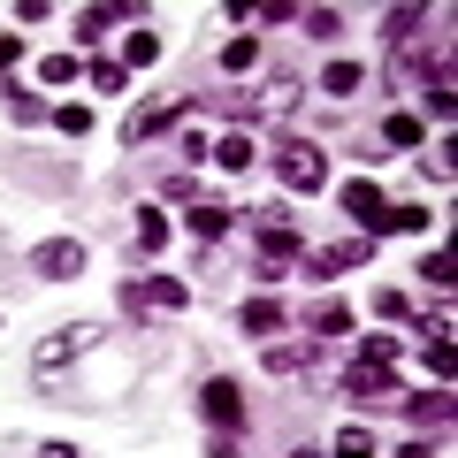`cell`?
I'll use <instances>...</instances> for the list:
<instances>
[{
  "label": "cell",
  "mask_w": 458,
  "mask_h": 458,
  "mask_svg": "<svg viewBox=\"0 0 458 458\" xmlns=\"http://www.w3.org/2000/svg\"><path fill=\"white\" fill-rule=\"evenodd\" d=\"M123 306H146V313H183V306H191V291H183V276H138V283H123Z\"/></svg>",
  "instance_id": "obj_1"
},
{
  "label": "cell",
  "mask_w": 458,
  "mask_h": 458,
  "mask_svg": "<svg viewBox=\"0 0 458 458\" xmlns=\"http://www.w3.org/2000/svg\"><path fill=\"white\" fill-rule=\"evenodd\" d=\"M199 412H207L214 436H237V428H245V390H237V382H207V390H199Z\"/></svg>",
  "instance_id": "obj_2"
},
{
  "label": "cell",
  "mask_w": 458,
  "mask_h": 458,
  "mask_svg": "<svg viewBox=\"0 0 458 458\" xmlns=\"http://www.w3.org/2000/svg\"><path fill=\"white\" fill-rule=\"evenodd\" d=\"M283 183H291V191H321L328 183V161H321V146H283Z\"/></svg>",
  "instance_id": "obj_3"
},
{
  "label": "cell",
  "mask_w": 458,
  "mask_h": 458,
  "mask_svg": "<svg viewBox=\"0 0 458 458\" xmlns=\"http://www.w3.org/2000/svg\"><path fill=\"white\" fill-rule=\"evenodd\" d=\"M31 267H38L47 283H69V276L84 267V245H77V237H54V245H38V252H31Z\"/></svg>",
  "instance_id": "obj_4"
},
{
  "label": "cell",
  "mask_w": 458,
  "mask_h": 458,
  "mask_svg": "<svg viewBox=\"0 0 458 458\" xmlns=\"http://www.w3.org/2000/svg\"><path fill=\"white\" fill-rule=\"evenodd\" d=\"M344 214H352L367 237L382 229V191H375V176H352V183H344Z\"/></svg>",
  "instance_id": "obj_5"
},
{
  "label": "cell",
  "mask_w": 458,
  "mask_h": 458,
  "mask_svg": "<svg viewBox=\"0 0 458 458\" xmlns=\"http://www.w3.org/2000/svg\"><path fill=\"white\" fill-rule=\"evenodd\" d=\"M237 328H245V336H276V328H283V306H276V298H252V306L237 313Z\"/></svg>",
  "instance_id": "obj_6"
},
{
  "label": "cell",
  "mask_w": 458,
  "mask_h": 458,
  "mask_svg": "<svg viewBox=\"0 0 458 458\" xmlns=\"http://www.w3.org/2000/svg\"><path fill=\"white\" fill-rule=\"evenodd\" d=\"M360 84H367V69H360V62H328V69H321V92H328V99H352Z\"/></svg>",
  "instance_id": "obj_7"
},
{
  "label": "cell",
  "mask_w": 458,
  "mask_h": 458,
  "mask_svg": "<svg viewBox=\"0 0 458 458\" xmlns=\"http://www.w3.org/2000/svg\"><path fill=\"white\" fill-rule=\"evenodd\" d=\"M352 397H360V405H375V397H397L390 367H360V375H352Z\"/></svg>",
  "instance_id": "obj_8"
},
{
  "label": "cell",
  "mask_w": 458,
  "mask_h": 458,
  "mask_svg": "<svg viewBox=\"0 0 458 458\" xmlns=\"http://www.w3.org/2000/svg\"><path fill=\"white\" fill-rule=\"evenodd\" d=\"M161 245H168V214L146 207V214H138V252H161Z\"/></svg>",
  "instance_id": "obj_9"
},
{
  "label": "cell",
  "mask_w": 458,
  "mask_h": 458,
  "mask_svg": "<svg viewBox=\"0 0 458 458\" xmlns=\"http://www.w3.org/2000/svg\"><path fill=\"white\" fill-rule=\"evenodd\" d=\"M382 138H390V146H420L428 123H420V114H390V123H382Z\"/></svg>",
  "instance_id": "obj_10"
},
{
  "label": "cell",
  "mask_w": 458,
  "mask_h": 458,
  "mask_svg": "<svg viewBox=\"0 0 458 458\" xmlns=\"http://www.w3.org/2000/svg\"><path fill=\"white\" fill-rule=\"evenodd\" d=\"M298 367H313V344H283V352H267V375H298Z\"/></svg>",
  "instance_id": "obj_11"
},
{
  "label": "cell",
  "mask_w": 458,
  "mask_h": 458,
  "mask_svg": "<svg viewBox=\"0 0 458 458\" xmlns=\"http://www.w3.org/2000/svg\"><path fill=\"white\" fill-rule=\"evenodd\" d=\"M123 62H131V69L161 62V38H153V31H131V38H123Z\"/></svg>",
  "instance_id": "obj_12"
},
{
  "label": "cell",
  "mask_w": 458,
  "mask_h": 458,
  "mask_svg": "<svg viewBox=\"0 0 458 458\" xmlns=\"http://www.w3.org/2000/svg\"><path fill=\"white\" fill-rule=\"evenodd\" d=\"M84 69H77V54H47V62H38V84H77Z\"/></svg>",
  "instance_id": "obj_13"
},
{
  "label": "cell",
  "mask_w": 458,
  "mask_h": 458,
  "mask_svg": "<svg viewBox=\"0 0 458 458\" xmlns=\"http://www.w3.org/2000/svg\"><path fill=\"white\" fill-rule=\"evenodd\" d=\"M214 161H222V168H252V138H245V131H229L222 146H214Z\"/></svg>",
  "instance_id": "obj_14"
},
{
  "label": "cell",
  "mask_w": 458,
  "mask_h": 458,
  "mask_svg": "<svg viewBox=\"0 0 458 458\" xmlns=\"http://www.w3.org/2000/svg\"><path fill=\"white\" fill-rule=\"evenodd\" d=\"M84 77H92L99 92H131V69H123V62H92V69H84Z\"/></svg>",
  "instance_id": "obj_15"
},
{
  "label": "cell",
  "mask_w": 458,
  "mask_h": 458,
  "mask_svg": "<svg viewBox=\"0 0 458 458\" xmlns=\"http://www.w3.org/2000/svg\"><path fill=\"white\" fill-rule=\"evenodd\" d=\"M336 458H382V451H375L367 428H344V436H336Z\"/></svg>",
  "instance_id": "obj_16"
},
{
  "label": "cell",
  "mask_w": 458,
  "mask_h": 458,
  "mask_svg": "<svg viewBox=\"0 0 458 458\" xmlns=\"http://www.w3.org/2000/svg\"><path fill=\"white\" fill-rule=\"evenodd\" d=\"M183 222H191L199 237H222V229H229V207H191V214H183Z\"/></svg>",
  "instance_id": "obj_17"
},
{
  "label": "cell",
  "mask_w": 458,
  "mask_h": 458,
  "mask_svg": "<svg viewBox=\"0 0 458 458\" xmlns=\"http://www.w3.org/2000/svg\"><path fill=\"white\" fill-rule=\"evenodd\" d=\"M0 92H8V107H16L23 123H38V114H47V99H38V92H23V84H0Z\"/></svg>",
  "instance_id": "obj_18"
},
{
  "label": "cell",
  "mask_w": 458,
  "mask_h": 458,
  "mask_svg": "<svg viewBox=\"0 0 458 458\" xmlns=\"http://www.w3.org/2000/svg\"><path fill=\"white\" fill-rule=\"evenodd\" d=\"M313 328H321V336H344V328H352V313L328 298V306H313Z\"/></svg>",
  "instance_id": "obj_19"
},
{
  "label": "cell",
  "mask_w": 458,
  "mask_h": 458,
  "mask_svg": "<svg viewBox=\"0 0 458 458\" xmlns=\"http://www.w3.org/2000/svg\"><path fill=\"white\" fill-rule=\"evenodd\" d=\"M54 123H62L69 138H84V131H92V107H77V99H69V107H54Z\"/></svg>",
  "instance_id": "obj_20"
},
{
  "label": "cell",
  "mask_w": 458,
  "mask_h": 458,
  "mask_svg": "<svg viewBox=\"0 0 458 458\" xmlns=\"http://www.w3.org/2000/svg\"><path fill=\"white\" fill-rule=\"evenodd\" d=\"M412 420H420V428L436 420V428H443V420H451V397H412Z\"/></svg>",
  "instance_id": "obj_21"
},
{
  "label": "cell",
  "mask_w": 458,
  "mask_h": 458,
  "mask_svg": "<svg viewBox=\"0 0 458 458\" xmlns=\"http://www.w3.org/2000/svg\"><path fill=\"white\" fill-rule=\"evenodd\" d=\"M252 62H260V47H252V38H229V47H222V69H252Z\"/></svg>",
  "instance_id": "obj_22"
},
{
  "label": "cell",
  "mask_w": 458,
  "mask_h": 458,
  "mask_svg": "<svg viewBox=\"0 0 458 458\" xmlns=\"http://www.w3.org/2000/svg\"><path fill=\"white\" fill-rule=\"evenodd\" d=\"M344 23H336V8H306V38H336Z\"/></svg>",
  "instance_id": "obj_23"
},
{
  "label": "cell",
  "mask_w": 458,
  "mask_h": 458,
  "mask_svg": "<svg viewBox=\"0 0 458 458\" xmlns=\"http://www.w3.org/2000/svg\"><path fill=\"white\" fill-rule=\"evenodd\" d=\"M420 276H428V283H436V291H443V283H451V252L436 245V252H428V260H420Z\"/></svg>",
  "instance_id": "obj_24"
},
{
  "label": "cell",
  "mask_w": 458,
  "mask_h": 458,
  "mask_svg": "<svg viewBox=\"0 0 458 458\" xmlns=\"http://www.w3.org/2000/svg\"><path fill=\"white\" fill-rule=\"evenodd\" d=\"M107 23H114V8H84V16H77V31H84V38H99Z\"/></svg>",
  "instance_id": "obj_25"
},
{
  "label": "cell",
  "mask_w": 458,
  "mask_h": 458,
  "mask_svg": "<svg viewBox=\"0 0 458 458\" xmlns=\"http://www.w3.org/2000/svg\"><path fill=\"white\" fill-rule=\"evenodd\" d=\"M23 62V38H8V31H0V69H16Z\"/></svg>",
  "instance_id": "obj_26"
},
{
  "label": "cell",
  "mask_w": 458,
  "mask_h": 458,
  "mask_svg": "<svg viewBox=\"0 0 458 458\" xmlns=\"http://www.w3.org/2000/svg\"><path fill=\"white\" fill-rule=\"evenodd\" d=\"M47 458H77V451H69V443H47Z\"/></svg>",
  "instance_id": "obj_27"
},
{
  "label": "cell",
  "mask_w": 458,
  "mask_h": 458,
  "mask_svg": "<svg viewBox=\"0 0 458 458\" xmlns=\"http://www.w3.org/2000/svg\"><path fill=\"white\" fill-rule=\"evenodd\" d=\"M397 458H428V443H412V451H397Z\"/></svg>",
  "instance_id": "obj_28"
},
{
  "label": "cell",
  "mask_w": 458,
  "mask_h": 458,
  "mask_svg": "<svg viewBox=\"0 0 458 458\" xmlns=\"http://www.w3.org/2000/svg\"><path fill=\"white\" fill-rule=\"evenodd\" d=\"M298 458H313V451H298Z\"/></svg>",
  "instance_id": "obj_29"
}]
</instances>
